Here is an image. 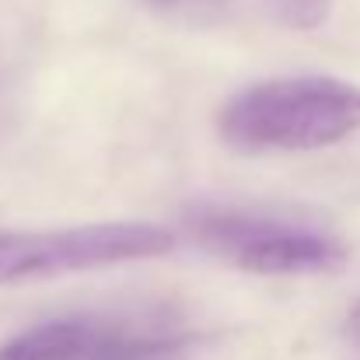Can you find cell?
Here are the masks:
<instances>
[{
	"label": "cell",
	"instance_id": "6da1fadb",
	"mask_svg": "<svg viewBox=\"0 0 360 360\" xmlns=\"http://www.w3.org/2000/svg\"><path fill=\"white\" fill-rule=\"evenodd\" d=\"M217 129L241 154L322 150L360 133V84L326 74L259 81L224 105Z\"/></svg>",
	"mask_w": 360,
	"mask_h": 360
},
{
	"label": "cell",
	"instance_id": "7a4b0ae2",
	"mask_svg": "<svg viewBox=\"0 0 360 360\" xmlns=\"http://www.w3.org/2000/svg\"><path fill=\"white\" fill-rule=\"evenodd\" d=\"M186 231L214 259L259 273V276H319L347 266V245L319 231L273 214H255L238 207H193L186 214Z\"/></svg>",
	"mask_w": 360,
	"mask_h": 360
},
{
	"label": "cell",
	"instance_id": "3957f363",
	"mask_svg": "<svg viewBox=\"0 0 360 360\" xmlns=\"http://www.w3.org/2000/svg\"><path fill=\"white\" fill-rule=\"evenodd\" d=\"M175 231L147 221H109L53 231H0V287L91 273L168 255Z\"/></svg>",
	"mask_w": 360,
	"mask_h": 360
},
{
	"label": "cell",
	"instance_id": "277c9868",
	"mask_svg": "<svg viewBox=\"0 0 360 360\" xmlns=\"http://www.w3.org/2000/svg\"><path fill=\"white\" fill-rule=\"evenodd\" d=\"M189 343V333L140 322L53 319L0 343V360H175Z\"/></svg>",
	"mask_w": 360,
	"mask_h": 360
},
{
	"label": "cell",
	"instance_id": "5b68a950",
	"mask_svg": "<svg viewBox=\"0 0 360 360\" xmlns=\"http://www.w3.org/2000/svg\"><path fill=\"white\" fill-rule=\"evenodd\" d=\"M140 4H147L154 14H165L182 25H200V28L221 25L231 14V0H140Z\"/></svg>",
	"mask_w": 360,
	"mask_h": 360
},
{
	"label": "cell",
	"instance_id": "8992f818",
	"mask_svg": "<svg viewBox=\"0 0 360 360\" xmlns=\"http://www.w3.org/2000/svg\"><path fill=\"white\" fill-rule=\"evenodd\" d=\"M262 4L273 14V21H280L283 28L311 32V28H322L333 18L336 0H262Z\"/></svg>",
	"mask_w": 360,
	"mask_h": 360
},
{
	"label": "cell",
	"instance_id": "52a82bcc",
	"mask_svg": "<svg viewBox=\"0 0 360 360\" xmlns=\"http://www.w3.org/2000/svg\"><path fill=\"white\" fill-rule=\"evenodd\" d=\"M350 333H354V336H360V308L354 311V319H350Z\"/></svg>",
	"mask_w": 360,
	"mask_h": 360
}]
</instances>
